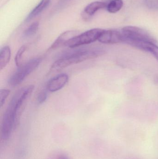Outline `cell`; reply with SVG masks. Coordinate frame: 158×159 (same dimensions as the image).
<instances>
[{
    "mask_svg": "<svg viewBox=\"0 0 158 159\" xmlns=\"http://www.w3.org/2000/svg\"><path fill=\"white\" fill-rule=\"evenodd\" d=\"M65 51L58 57V59L51 66V71H57L69 66L95 58L105 55V50L102 48H79Z\"/></svg>",
    "mask_w": 158,
    "mask_h": 159,
    "instance_id": "cell-1",
    "label": "cell"
},
{
    "mask_svg": "<svg viewBox=\"0 0 158 159\" xmlns=\"http://www.w3.org/2000/svg\"><path fill=\"white\" fill-rule=\"evenodd\" d=\"M41 61V58H34L18 67L8 80L9 86L15 87L19 85L28 75L38 68Z\"/></svg>",
    "mask_w": 158,
    "mask_h": 159,
    "instance_id": "cell-2",
    "label": "cell"
},
{
    "mask_svg": "<svg viewBox=\"0 0 158 159\" xmlns=\"http://www.w3.org/2000/svg\"><path fill=\"white\" fill-rule=\"evenodd\" d=\"M104 30L93 29L78 34L68 41L65 46L70 48H76L81 46L89 44L98 40Z\"/></svg>",
    "mask_w": 158,
    "mask_h": 159,
    "instance_id": "cell-3",
    "label": "cell"
},
{
    "mask_svg": "<svg viewBox=\"0 0 158 159\" xmlns=\"http://www.w3.org/2000/svg\"><path fill=\"white\" fill-rule=\"evenodd\" d=\"M123 42L126 40L148 42L156 44L157 41L152 35L145 30L135 26H126L122 28Z\"/></svg>",
    "mask_w": 158,
    "mask_h": 159,
    "instance_id": "cell-4",
    "label": "cell"
},
{
    "mask_svg": "<svg viewBox=\"0 0 158 159\" xmlns=\"http://www.w3.org/2000/svg\"><path fill=\"white\" fill-rule=\"evenodd\" d=\"M98 41L104 44L118 43L123 42V35L122 32L116 30H104Z\"/></svg>",
    "mask_w": 158,
    "mask_h": 159,
    "instance_id": "cell-5",
    "label": "cell"
},
{
    "mask_svg": "<svg viewBox=\"0 0 158 159\" xmlns=\"http://www.w3.org/2000/svg\"><path fill=\"white\" fill-rule=\"evenodd\" d=\"M69 80V76L66 74H61L52 78L48 81L47 89L51 92H55L63 89Z\"/></svg>",
    "mask_w": 158,
    "mask_h": 159,
    "instance_id": "cell-6",
    "label": "cell"
},
{
    "mask_svg": "<svg viewBox=\"0 0 158 159\" xmlns=\"http://www.w3.org/2000/svg\"><path fill=\"white\" fill-rule=\"evenodd\" d=\"M78 35V32L74 30L66 31L61 34L56 40L51 45L49 49L54 50L59 48L63 45H65L66 43L74 36Z\"/></svg>",
    "mask_w": 158,
    "mask_h": 159,
    "instance_id": "cell-7",
    "label": "cell"
},
{
    "mask_svg": "<svg viewBox=\"0 0 158 159\" xmlns=\"http://www.w3.org/2000/svg\"><path fill=\"white\" fill-rule=\"evenodd\" d=\"M51 0H41L38 5L31 11L25 19L28 22L40 15L50 4Z\"/></svg>",
    "mask_w": 158,
    "mask_h": 159,
    "instance_id": "cell-8",
    "label": "cell"
},
{
    "mask_svg": "<svg viewBox=\"0 0 158 159\" xmlns=\"http://www.w3.org/2000/svg\"><path fill=\"white\" fill-rule=\"evenodd\" d=\"M11 50L9 47H3L0 50V70H2L8 64L11 57Z\"/></svg>",
    "mask_w": 158,
    "mask_h": 159,
    "instance_id": "cell-9",
    "label": "cell"
},
{
    "mask_svg": "<svg viewBox=\"0 0 158 159\" xmlns=\"http://www.w3.org/2000/svg\"><path fill=\"white\" fill-rule=\"evenodd\" d=\"M106 7L105 3L102 2H94L88 4L84 8L85 14L92 16L94 15L98 10L105 8Z\"/></svg>",
    "mask_w": 158,
    "mask_h": 159,
    "instance_id": "cell-10",
    "label": "cell"
},
{
    "mask_svg": "<svg viewBox=\"0 0 158 159\" xmlns=\"http://www.w3.org/2000/svg\"><path fill=\"white\" fill-rule=\"evenodd\" d=\"M123 5L122 0H111L107 6V9L109 13H116L122 8Z\"/></svg>",
    "mask_w": 158,
    "mask_h": 159,
    "instance_id": "cell-11",
    "label": "cell"
},
{
    "mask_svg": "<svg viewBox=\"0 0 158 159\" xmlns=\"http://www.w3.org/2000/svg\"><path fill=\"white\" fill-rule=\"evenodd\" d=\"M39 27V23L38 21L33 22L24 31L23 34V37L27 38L33 36L37 32Z\"/></svg>",
    "mask_w": 158,
    "mask_h": 159,
    "instance_id": "cell-12",
    "label": "cell"
},
{
    "mask_svg": "<svg viewBox=\"0 0 158 159\" xmlns=\"http://www.w3.org/2000/svg\"><path fill=\"white\" fill-rule=\"evenodd\" d=\"M26 48H27V47L25 46H22L17 52L16 55L15 57V61L16 65L18 67H20L21 65V60H22V56H23L24 52L26 51Z\"/></svg>",
    "mask_w": 158,
    "mask_h": 159,
    "instance_id": "cell-13",
    "label": "cell"
},
{
    "mask_svg": "<svg viewBox=\"0 0 158 159\" xmlns=\"http://www.w3.org/2000/svg\"><path fill=\"white\" fill-rule=\"evenodd\" d=\"M147 52L151 53L158 61V46L156 44L150 43L148 46Z\"/></svg>",
    "mask_w": 158,
    "mask_h": 159,
    "instance_id": "cell-14",
    "label": "cell"
},
{
    "mask_svg": "<svg viewBox=\"0 0 158 159\" xmlns=\"http://www.w3.org/2000/svg\"><path fill=\"white\" fill-rule=\"evenodd\" d=\"M10 91L8 89H2L0 91V102H1V107L4 104L5 102L6 98L8 97L9 94H10Z\"/></svg>",
    "mask_w": 158,
    "mask_h": 159,
    "instance_id": "cell-15",
    "label": "cell"
},
{
    "mask_svg": "<svg viewBox=\"0 0 158 159\" xmlns=\"http://www.w3.org/2000/svg\"><path fill=\"white\" fill-rule=\"evenodd\" d=\"M48 94L46 90H42L39 93L37 96V102L39 104H42L46 101Z\"/></svg>",
    "mask_w": 158,
    "mask_h": 159,
    "instance_id": "cell-16",
    "label": "cell"
},
{
    "mask_svg": "<svg viewBox=\"0 0 158 159\" xmlns=\"http://www.w3.org/2000/svg\"><path fill=\"white\" fill-rule=\"evenodd\" d=\"M145 3L149 8H157L158 7L157 6L156 3L152 0H145Z\"/></svg>",
    "mask_w": 158,
    "mask_h": 159,
    "instance_id": "cell-17",
    "label": "cell"
},
{
    "mask_svg": "<svg viewBox=\"0 0 158 159\" xmlns=\"http://www.w3.org/2000/svg\"><path fill=\"white\" fill-rule=\"evenodd\" d=\"M60 159H67L65 157H61Z\"/></svg>",
    "mask_w": 158,
    "mask_h": 159,
    "instance_id": "cell-18",
    "label": "cell"
}]
</instances>
